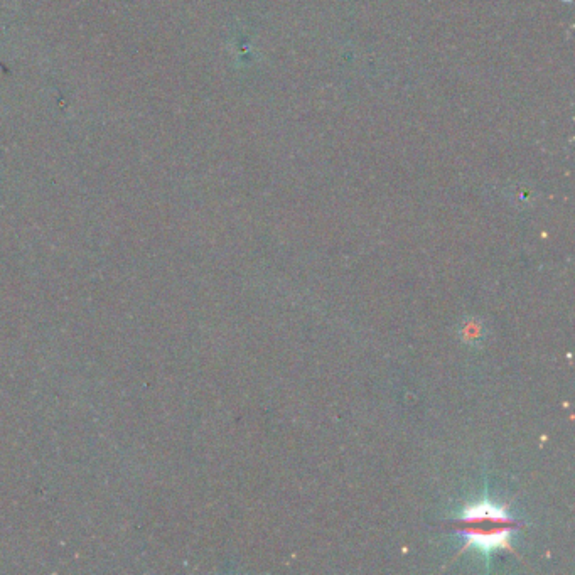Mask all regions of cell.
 <instances>
[{"mask_svg":"<svg viewBox=\"0 0 575 575\" xmlns=\"http://www.w3.org/2000/svg\"><path fill=\"white\" fill-rule=\"evenodd\" d=\"M518 527L505 506L491 501H479L464 508L456 520V530L461 533L469 549L481 554L511 549V535Z\"/></svg>","mask_w":575,"mask_h":575,"instance_id":"1","label":"cell"}]
</instances>
